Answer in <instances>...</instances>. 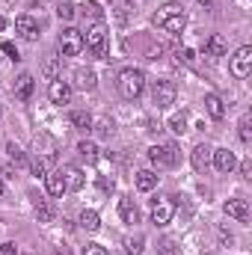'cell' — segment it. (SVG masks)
Listing matches in <instances>:
<instances>
[{
  "label": "cell",
  "instance_id": "1",
  "mask_svg": "<svg viewBox=\"0 0 252 255\" xmlns=\"http://www.w3.org/2000/svg\"><path fill=\"white\" fill-rule=\"evenodd\" d=\"M154 27H160V30H166V33H184V27H187V12H184V6H178V3H166L163 9H157L154 12Z\"/></svg>",
  "mask_w": 252,
  "mask_h": 255
},
{
  "label": "cell",
  "instance_id": "2",
  "mask_svg": "<svg viewBox=\"0 0 252 255\" xmlns=\"http://www.w3.org/2000/svg\"><path fill=\"white\" fill-rule=\"evenodd\" d=\"M142 89H145V74H142L139 68H125V71L119 74V95H122V98L136 101V98L142 95Z\"/></svg>",
  "mask_w": 252,
  "mask_h": 255
},
{
  "label": "cell",
  "instance_id": "3",
  "mask_svg": "<svg viewBox=\"0 0 252 255\" xmlns=\"http://www.w3.org/2000/svg\"><path fill=\"white\" fill-rule=\"evenodd\" d=\"M83 48L95 57V60H107V27L101 21H95L86 36H83Z\"/></svg>",
  "mask_w": 252,
  "mask_h": 255
},
{
  "label": "cell",
  "instance_id": "4",
  "mask_svg": "<svg viewBox=\"0 0 252 255\" xmlns=\"http://www.w3.org/2000/svg\"><path fill=\"white\" fill-rule=\"evenodd\" d=\"M148 157L157 169H172L178 163V145L175 142H160V145L148 148Z\"/></svg>",
  "mask_w": 252,
  "mask_h": 255
},
{
  "label": "cell",
  "instance_id": "5",
  "mask_svg": "<svg viewBox=\"0 0 252 255\" xmlns=\"http://www.w3.org/2000/svg\"><path fill=\"white\" fill-rule=\"evenodd\" d=\"M175 83L172 80H154V86H151V101H154V107L157 110H166V107H172L175 104Z\"/></svg>",
  "mask_w": 252,
  "mask_h": 255
},
{
  "label": "cell",
  "instance_id": "6",
  "mask_svg": "<svg viewBox=\"0 0 252 255\" xmlns=\"http://www.w3.org/2000/svg\"><path fill=\"white\" fill-rule=\"evenodd\" d=\"M172 214H175L172 196H157V199L151 202V223H154V226H166V223L172 220Z\"/></svg>",
  "mask_w": 252,
  "mask_h": 255
},
{
  "label": "cell",
  "instance_id": "7",
  "mask_svg": "<svg viewBox=\"0 0 252 255\" xmlns=\"http://www.w3.org/2000/svg\"><path fill=\"white\" fill-rule=\"evenodd\" d=\"M60 51H63V57H77V54H83V33L74 30V27L63 30V33H60Z\"/></svg>",
  "mask_w": 252,
  "mask_h": 255
},
{
  "label": "cell",
  "instance_id": "8",
  "mask_svg": "<svg viewBox=\"0 0 252 255\" xmlns=\"http://www.w3.org/2000/svg\"><path fill=\"white\" fill-rule=\"evenodd\" d=\"M250 71H252V48L244 45V48H238L235 57H232V74L244 80V77H250Z\"/></svg>",
  "mask_w": 252,
  "mask_h": 255
},
{
  "label": "cell",
  "instance_id": "9",
  "mask_svg": "<svg viewBox=\"0 0 252 255\" xmlns=\"http://www.w3.org/2000/svg\"><path fill=\"white\" fill-rule=\"evenodd\" d=\"M15 33H18L21 39H27V42H36V39H39V24H36L30 15H18V18H15Z\"/></svg>",
  "mask_w": 252,
  "mask_h": 255
},
{
  "label": "cell",
  "instance_id": "10",
  "mask_svg": "<svg viewBox=\"0 0 252 255\" xmlns=\"http://www.w3.org/2000/svg\"><path fill=\"white\" fill-rule=\"evenodd\" d=\"M33 145H36V154L39 157H45V160H57V142L48 136V133H36V139H33Z\"/></svg>",
  "mask_w": 252,
  "mask_h": 255
},
{
  "label": "cell",
  "instance_id": "11",
  "mask_svg": "<svg viewBox=\"0 0 252 255\" xmlns=\"http://www.w3.org/2000/svg\"><path fill=\"white\" fill-rule=\"evenodd\" d=\"M211 154H214V148H211L208 142H199V145L193 148V154H190L193 169H196V172H205V169L211 166Z\"/></svg>",
  "mask_w": 252,
  "mask_h": 255
},
{
  "label": "cell",
  "instance_id": "12",
  "mask_svg": "<svg viewBox=\"0 0 252 255\" xmlns=\"http://www.w3.org/2000/svg\"><path fill=\"white\" fill-rule=\"evenodd\" d=\"M223 211H226L232 220H238V223H247V220H250V202H247V199H229V202L223 205Z\"/></svg>",
  "mask_w": 252,
  "mask_h": 255
},
{
  "label": "cell",
  "instance_id": "13",
  "mask_svg": "<svg viewBox=\"0 0 252 255\" xmlns=\"http://www.w3.org/2000/svg\"><path fill=\"white\" fill-rule=\"evenodd\" d=\"M226 54H229V42H226L220 33H214L211 39H205V57L220 60V57H226Z\"/></svg>",
  "mask_w": 252,
  "mask_h": 255
},
{
  "label": "cell",
  "instance_id": "14",
  "mask_svg": "<svg viewBox=\"0 0 252 255\" xmlns=\"http://www.w3.org/2000/svg\"><path fill=\"white\" fill-rule=\"evenodd\" d=\"M33 86H36V80H33V74H18V80H15V98L18 101H30V95H33Z\"/></svg>",
  "mask_w": 252,
  "mask_h": 255
},
{
  "label": "cell",
  "instance_id": "15",
  "mask_svg": "<svg viewBox=\"0 0 252 255\" xmlns=\"http://www.w3.org/2000/svg\"><path fill=\"white\" fill-rule=\"evenodd\" d=\"M74 86H77V89H86V92H92V89L98 86V77H95V71H92V68H74Z\"/></svg>",
  "mask_w": 252,
  "mask_h": 255
},
{
  "label": "cell",
  "instance_id": "16",
  "mask_svg": "<svg viewBox=\"0 0 252 255\" xmlns=\"http://www.w3.org/2000/svg\"><path fill=\"white\" fill-rule=\"evenodd\" d=\"M211 157H214V166H217L220 172H232L235 163H238V160H235V151H229V148H214Z\"/></svg>",
  "mask_w": 252,
  "mask_h": 255
},
{
  "label": "cell",
  "instance_id": "17",
  "mask_svg": "<svg viewBox=\"0 0 252 255\" xmlns=\"http://www.w3.org/2000/svg\"><path fill=\"white\" fill-rule=\"evenodd\" d=\"M48 95H51L54 104H68V101H71V86H68L65 80H51Z\"/></svg>",
  "mask_w": 252,
  "mask_h": 255
},
{
  "label": "cell",
  "instance_id": "18",
  "mask_svg": "<svg viewBox=\"0 0 252 255\" xmlns=\"http://www.w3.org/2000/svg\"><path fill=\"white\" fill-rule=\"evenodd\" d=\"M119 217H122V223H127V226L139 223V208L133 205V199H130V196L119 199Z\"/></svg>",
  "mask_w": 252,
  "mask_h": 255
},
{
  "label": "cell",
  "instance_id": "19",
  "mask_svg": "<svg viewBox=\"0 0 252 255\" xmlns=\"http://www.w3.org/2000/svg\"><path fill=\"white\" fill-rule=\"evenodd\" d=\"M205 110H208L211 119H223V116H226V101H223L217 92H208V95H205Z\"/></svg>",
  "mask_w": 252,
  "mask_h": 255
},
{
  "label": "cell",
  "instance_id": "20",
  "mask_svg": "<svg viewBox=\"0 0 252 255\" xmlns=\"http://www.w3.org/2000/svg\"><path fill=\"white\" fill-rule=\"evenodd\" d=\"M63 172V178H65V190H83V175H80V169L77 166H63L60 169Z\"/></svg>",
  "mask_w": 252,
  "mask_h": 255
},
{
  "label": "cell",
  "instance_id": "21",
  "mask_svg": "<svg viewBox=\"0 0 252 255\" xmlns=\"http://www.w3.org/2000/svg\"><path fill=\"white\" fill-rule=\"evenodd\" d=\"M45 184H48V193H51L54 199H60L65 193V178H63L60 169H57V172H48V175H45Z\"/></svg>",
  "mask_w": 252,
  "mask_h": 255
},
{
  "label": "cell",
  "instance_id": "22",
  "mask_svg": "<svg viewBox=\"0 0 252 255\" xmlns=\"http://www.w3.org/2000/svg\"><path fill=\"white\" fill-rule=\"evenodd\" d=\"M77 154H80L86 163H95V160L101 157V154H98V145H95L92 139H80V142H77Z\"/></svg>",
  "mask_w": 252,
  "mask_h": 255
},
{
  "label": "cell",
  "instance_id": "23",
  "mask_svg": "<svg viewBox=\"0 0 252 255\" xmlns=\"http://www.w3.org/2000/svg\"><path fill=\"white\" fill-rule=\"evenodd\" d=\"M157 187V175L151 172V169H142V172H136V190L148 193Z\"/></svg>",
  "mask_w": 252,
  "mask_h": 255
},
{
  "label": "cell",
  "instance_id": "24",
  "mask_svg": "<svg viewBox=\"0 0 252 255\" xmlns=\"http://www.w3.org/2000/svg\"><path fill=\"white\" fill-rule=\"evenodd\" d=\"M92 122H95V119H92L86 110H74V113H71V125L77 128V130H83V133L92 130Z\"/></svg>",
  "mask_w": 252,
  "mask_h": 255
},
{
  "label": "cell",
  "instance_id": "25",
  "mask_svg": "<svg viewBox=\"0 0 252 255\" xmlns=\"http://www.w3.org/2000/svg\"><path fill=\"white\" fill-rule=\"evenodd\" d=\"M145 250V235H127L125 238V253L127 255H142Z\"/></svg>",
  "mask_w": 252,
  "mask_h": 255
},
{
  "label": "cell",
  "instance_id": "26",
  "mask_svg": "<svg viewBox=\"0 0 252 255\" xmlns=\"http://www.w3.org/2000/svg\"><path fill=\"white\" fill-rule=\"evenodd\" d=\"M80 229L98 232V229H101V217H98L95 211H80Z\"/></svg>",
  "mask_w": 252,
  "mask_h": 255
},
{
  "label": "cell",
  "instance_id": "27",
  "mask_svg": "<svg viewBox=\"0 0 252 255\" xmlns=\"http://www.w3.org/2000/svg\"><path fill=\"white\" fill-rule=\"evenodd\" d=\"M36 220L39 223H51L54 220V211H51V205L45 199H36Z\"/></svg>",
  "mask_w": 252,
  "mask_h": 255
},
{
  "label": "cell",
  "instance_id": "28",
  "mask_svg": "<svg viewBox=\"0 0 252 255\" xmlns=\"http://www.w3.org/2000/svg\"><path fill=\"white\" fill-rule=\"evenodd\" d=\"M48 166H51V160H45V157H39V154L30 160V169H33L36 178H45V175H48Z\"/></svg>",
  "mask_w": 252,
  "mask_h": 255
},
{
  "label": "cell",
  "instance_id": "29",
  "mask_svg": "<svg viewBox=\"0 0 252 255\" xmlns=\"http://www.w3.org/2000/svg\"><path fill=\"white\" fill-rule=\"evenodd\" d=\"M6 151H9V157L15 160V166H21V163H27V154L21 151V145H18V142H6Z\"/></svg>",
  "mask_w": 252,
  "mask_h": 255
},
{
  "label": "cell",
  "instance_id": "30",
  "mask_svg": "<svg viewBox=\"0 0 252 255\" xmlns=\"http://www.w3.org/2000/svg\"><path fill=\"white\" fill-rule=\"evenodd\" d=\"M92 130H95L98 136H104V139H107V136H113V130H116V128H113L110 119H101V122H92Z\"/></svg>",
  "mask_w": 252,
  "mask_h": 255
},
{
  "label": "cell",
  "instance_id": "31",
  "mask_svg": "<svg viewBox=\"0 0 252 255\" xmlns=\"http://www.w3.org/2000/svg\"><path fill=\"white\" fill-rule=\"evenodd\" d=\"M169 128H172L175 133H184V130H187V113H184V110H181V113H175V116L169 119Z\"/></svg>",
  "mask_w": 252,
  "mask_h": 255
},
{
  "label": "cell",
  "instance_id": "32",
  "mask_svg": "<svg viewBox=\"0 0 252 255\" xmlns=\"http://www.w3.org/2000/svg\"><path fill=\"white\" fill-rule=\"evenodd\" d=\"M241 139H244V142H250L252 139V116L250 113H244V116H241Z\"/></svg>",
  "mask_w": 252,
  "mask_h": 255
},
{
  "label": "cell",
  "instance_id": "33",
  "mask_svg": "<svg viewBox=\"0 0 252 255\" xmlns=\"http://www.w3.org/2000/svg\"><path fill=\"white\" fill-rule=\"evenodd\" d=\"M42 68H45V74H48L51 80H57V74H60V60H57V57H48Z\"/></svg>",
  "mask_w": 252,
  "mask_h": 255
},
{
  "label": "cell",
  "instance_id": "34",
  "mask_svg": "<svg viewBox=\"0 0 252 255\" xmlns=\"http://www.w3.org/2000/svg\"><path fill=\"white\" fill-rule=\"evenodd\" d=\"M57 15H60L63 21H71V18H74V3H60V6H57Z\"/></svg>",
  "mask_w": 252,
  "mask_h": 255
},
{
  "label": "cell",
  "instance_id": "35",
  "mask_svg": "<svg viewBox=\"0 0 252 255\" xmlns=\"http://www.w3.org/2000/svg\"><path fill=\"white\" fill-rule=\"evenodd\" d=\"M175 57H178V63H184V65H196V54H193L190 48H181Z\"/></svg>",
  "mask_w": 252,
  "mask_h": 255
},
{
  "label": "cell",
  "instance_id": "36",
  "mask_svg": "<svg viewBox=\"0 0 252 255\" xmlns=\"http://www.w3.org/2000/svg\"><path fill=\"white\" fill-rule=\"evenodd\" d=\"M0 48H3V54H6V57H9V60H12V63H18V60H21V54H18V48H15V45H12V42H3V45H0Z\"/></svg>",
  "mask_w": 252,
  "mask_h": 255
},
{
  "label": "cell",
  "instance_id": "37",
  "mask_svg": "<svg viewBox=\"0 0 252 255\" xmlns=\"http://www.w3.org/2000/svg\"><path fill=\"white\" fill-rule=\"evenodd\" d=\"M83 255H110L101 244H86V250H83Z\"/></svg>",
  "mask_w": 252,
  "mask_h": 255
},
{
  "label": "cell",
  "instance_id": "38",
  "mask_svg": "<svg viewBox=\"0 0 252 255\" xmlns=\"http://www.w3.org/2000/svg\"><path fill=\"white\" fill-rule=\"evenodd\" d=\"M160 253L163 255H175V241H172V238H163V241H160Z\"/></svg>",
  "mask_w": 252,
  "mask_h": 255
},
{
  "label": "cell",
  "instance_id": "39",
  "mask_svg": "<svg viewBox=\"0 0 252 255\" xmlns=\"http://www.w3.org/2000/svg\"><path fill=\"white\" fill-rule=\"evenodd\" d=\"M241 175H244L247 181L252 178V160H250V157H244V160H241Z\"/></svg>",
  "mask_w": 252,
  "mask_h": 255
},
{
  "label": "cell",
  "instance_id": "40",
  "mask_svg": "<svg viewBox=\"0 0 252 255\" xmlns=\"http://www.w3.org/2000/svg\"><path fill=\"white\" fill-rule=\"evenodd\" d=\"M86 12H89L92 18H101V6H98V3H86Z\"/></svg>",
  "mask_w": 252,
  "mask_h": 255
},
{
  "label": "cell",
  "instance_id": "41",
  "mask_svg": "<svg viewBox=\"0 0 252 255\" xmlns=\"http://www.w3.org/2000/svg\"><path fill=\"white\" fill-rule=\"evenodd\" d=\"M15 244H0V255H15Z\"/></svg>",
  "mask_w": 252,
  "mask_h": 255
},
{
  "label": "cell",
  "instance_id": "42",
  "mask_svg": "<svg viewBox=\"0 0 252 255\" xmlns=\"http://www.w3.org/2000/svg\"><path fill=\"white\" fill-rule=\"evenodd\" d=\"M98 187H101L104 193H110L113 190V181H110V178H98Z\"/></svg>",
  "mask_w": 252,
  "mask_h": 255
},
{
  "label": "cell",
  "instance_id": "43",
  "mask_svg": "<svg viewBox=\"0 0 252 255\" xmlns=\"http://www.w3.org/2000/svg\"><path fill=\"white\" fill-rule=\"evenodd\" d=\"M3 178H15V166H6L3 169Z\"/></svg>",
  "mask_w": 252,
  "mask_h": 255
},
{
  "label": "cell",
  "instance_id": "44",
  "mask_svg": "<svg viewBox=\"0 0 252 255\" xmlns=\"http://www.w3.org/2000/svg\"><path fill=\"white\" fill-rule=\"evenodd\" d=\"M57 255H71V253H68V247H60V250H57Z\"/></svg>",
  "mask_w": 252,
  "mask_h": 255
},
{
  "label": "cell",
  "instance_id": "45",
  "mask_svg": "<svg viewBox=\"0 0 252 255\" xmlns=\"http://www.w3.org/2000/svg\"><path fill=\"white\" fill-rule=\"evenodd\" d=\"M0 30H6V18H0Z\"/></svg>",
  "mask_w": 252,
  "mask_h": 255
},
{
  "label": "cell",
  "instance_id": "46",
  "mask_svg": "<svg viewBox=\"0 0 252 255\" xmlns=\"http://www.w3.org/2000/svg\"><path fill=\"white\" fill-rule=\"evenodd\" d=\"M0 196H3V178H0Z\"/></svg>",
  "mask_w": 252,
  "mask_h": 255
}]
</instances>
